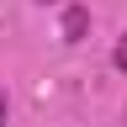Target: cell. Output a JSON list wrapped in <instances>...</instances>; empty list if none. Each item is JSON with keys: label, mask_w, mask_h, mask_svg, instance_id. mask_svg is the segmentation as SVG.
<instances>
[{"label": "cell", "mask_w": 127, "mask_h": 127, "mask_svg": "<svg viewBox=\"0 0 127 127\" xmlns=\"http://www.w3.org/2000/svg\"><path fill=\"white\" fill-rule=\"evenodd\" d=\"M111 64H117V69L127 74V32H122V42H117V53H111Z\"/></svg>", "instance_id": "7a4b0ae2"}, {"label": "cell", "mask_w": 127, "mask_h": 127, "mask_svg": "<svg viewBox=\"0 0 127 127\" xmlns=\"http://www.w3.org/2000/svg\"><path fill=\"white\" fill-rule=\"evenodd\" d=\"M0 127H5V95H0Z\"/></svg>", "instance_id": "3957f363"}, {"label": "cell", "mask_w": 127, "mask_h": 127, "mask_svg": "<svg viewBox=\"0 0 127 127\" xmlns=\"http://www.w3.org/2000/svg\"><path fill=\"white\" fill-rule=\"evenodd\" d=\"M42 5H53V0H42Z\"/></svg>", "instance_id": "277c9868"}, {"label": "cell", "mask_w": 127, "mask_h": 127, "mask_svg": "<svg viewBox=\"0 0 127 127\" xmlns=\"http://www.w3.org/2000/svg\"><path fill=\"white\" fill-rule=\"evenodd\" d=\"M85 32H90V11L85 5H69L64 11V42H79Z\"/></svg>", "instance_id": "6da1fadb"}]
</instances>
